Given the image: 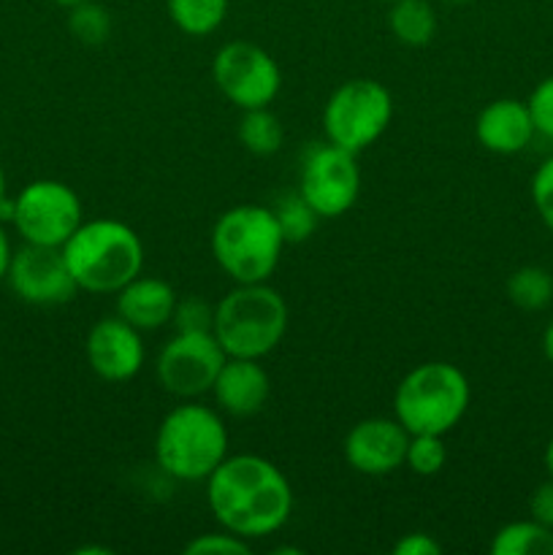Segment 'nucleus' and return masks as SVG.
Instances as JSON below:
<instances>
[{
    "label": "nucleus",
    "mask_w": 553,
    "mask_h": 555,
    "mask_svg": "<svg viewBox=\"0 0 553 555\" xmlns=\"http://www.w3.org/2000/svg\"><path fill=\"white\" fill-rule=\"evenodd\" d=\"M206 502L220 529L244 540L276 534L293 513L285 472L263 455H228L206 480Z\"/></svg>",
    "instance_id": "1"
},
{
    "label": "nucleus",
    "mask_w": 553,
    "mask_h": 555,
    "mask_svg": "<svg viewBox=\"0 0 553 555\" xmlns=\"http://www.w3.org/2000/svg\"><path fill=\"white\" fill-rule=\"evenodd\" d=\"M65 263L85 293L106 296L144 271V244L123 220H85L63 244Z\"/></svg>",
    "instance_id": "2"
},
{
    "label": "nucleus",
    "mask_w": 553,
    "mask_h": 555,
    "mask_svg": "<svg viewBox=\"0 0 553 555\" xmlns=\"http://www.w3.org/2000/svg\"><path fill=\"white\" fill-rule=\"evenodd\" d=\"M228 459V426L220 412L184 401L160 421L155 434V461L163 475L179 482L209 480Z\"/></svg>",
    "instance_id": "3"
},
{
    "label": "nucleus",
    "mask_w": 553,
    "mask_h": 555,
    "mask_svg": "<svg viewBox=\"0 0 553 555\" xmlns=\"http://www.w3.org/2000/svg\"><path fill=\"white\" fill-rule=\"evenodd\" d=\"M287 331V304L269 282H236L217 301L211 334L228 358L260 361L280 347Z\"/></svg>",
    "instance_id": "4"
},
{
    "label": "nucleus",
    "mask_w": 553,
    "mask_h": 555,
    "mask_svg": "<svg viewBox=\"0 0 553 555\" xmlns=\"http://www.w3.org/2000/svg\"><path fill=\"white\" fill-rule=\"evenodd\" d=\"M285 247L274 209L242 204L222 211L211 228V255L233 282H269Z\"/></svg>",
    "instance_id": "5"
},
{
    "label": "nucleus",
    "mask_w": 553,
    "mask_h": 555,
    "mask_svg": "<svg viewBox=\"0 0 553 555\" xmlns=\"http://www.w3.org/2000/svg\"><path fill=\"white\" fill-rule=\"evenodd\" d=\"M472 385L459 366L426 361L407 372L394 393V417L410 434H445L464 421Z\"/></svg>",
    "instance_id": "6"
},
{
    "label": "nucleus",
    "mask_w": 553,
    "mask_h": 555,
    "mask_svg": "<svg viewBox=\"0 0 553 555\" xmlns=\"http://www.w3.org/2000/svg\"><path fill=\"white\" fill-rule=\"evenodd\" d=\"M394 119V95L377 79H350L336 87L323 108L329 144L361 155L377 144Z\"/></svg>",
    "instance_id": "7"
},
{
    "label": "nucleus",
    "mask_w": 553,
    "mask_h": 555,
    "mask_svg": "<svg viewBox=\"0 0 553 555\" xmlns=\"http://www.w3.org/2000/svg\"><path fill=\"white\" fill-rule=\"evenodd\" d=\"M85 222L79 193L60 179H36L14 198L11 225L27 244L63 247Z\"/></svg>",
    "instance_id": "8"
},
{
    "label": "nucleus",
    "mask_w": 553,
    "mask_h": 555,
    "mask_svg": "<svg viewBox=\"0 0 553 555\" xmlns=\"http://www.w3.org/2000/svg\"><path fill=\"white\" fill-rule=\"evenodd\" d=\"M211 79L222 98L242 112L271 106L282 90L280 65L253 41L222 43L211 60Z\"/></svg>",
    "instance_id": "9"
},
{
    "label": "nucleus",
    "mask_w": 553,
    "mask_h": 555,
    "mask_svg": "<svg viewBox=\"0 0 553 555\" xmlns=\"http://www.w3.org/2000/svg\"><path fill=\"white\" fill-rule=\"evenodd\" d=\"M226 361V350L211 331H177L163 345L155 374L166 393L177 399H198L211 393V385Z\"/></svg>",
    "instance_id": "10"
},
{
    "label": "nucleus",
    "mask_w": 553,
    "mask_h": 555,
    "mask_svg": "<svg viewBox=\"0 0 553 555\" xmlns=\"http://www.w3.org/2000/svg\"><path fill=\"white\" fill-rule=\"evenodd\" d=\"M298 193L318 211L320 220L347 215L361 195L358 155L334 144L314 146L301 166Z\"/></svg>",
    "instance_id": "11"
},
{
    "label": "nucleus",
    "mask_w": 553,
    "mask_h": 555,
    "mask_svg": "<svg viewBox=\"0 0 553 555\" xmlns=\"http://www.w3.org/2000/svg\"><path fill=\"white\" fill-rule=\"evenodd\" d=\"M5 282L14 296L30 307H60L74 301L79 293V285L65 263L63 247H43V244L25 242L14 249Z\"/></svg>",
    "instance_id": "12"
},
{
    "label": "nucleus",
    "mask_w": 553,
    "mask_h": 555,
    "mask_svg": "<svg viewBox=\"0 0 553 555\" xmlns=\"http://www.w3.org/2000/svg\"><path fill=\"white\" fill-rule=\"evenodd\" d=\"M85 356L92 374L103 383H130L144 366L146 352L141 331L114 314L92 325L85 339Z\"/></svg>",
    "instance_id": "13"
},
{
    "label": "nucleus",
    "mask_w": 553,
    "mask_h": 555,
    "mask_svg": "<svg viewBox=\"0 0 553 555\" xmlns=\"http://www.w3.org/2000/svg\"><path fill=\"white\" fill-rule=\"evenodd\" d=\"M410 431L396 417H366L345 437V461L366 477L394 475L404 466Z\"/></svg>",
    "instance_id": "14"
},
{
    "label": "nucleus",
    "mask_w": 553,
    "mask_h": 555,
    "mask_svg": "<svg viewBox=\"0 0 553 555\" xmlns=\"http://www.w3.org/2000/svg\"><path fill=\"white\" fill-rule=\"evenodd\" d=\"M537 135L526 101L497 98L486 103L475 119V139L493 155H518Z\"/></svg>",
    "instance_id": "15"
},
{
    "label": "nucleus",
    "mask_w": 553,
    "mask_h": 555,
    "mask_svg": "<svg viewBox=\"0 0 553 555\" xmlns=\"http://www.w3.org/2000/svg\"><path fill=\"white\" fill-rule=\"evenodd\" d=\"M217 406L231 417H253L271 396V379L253 358H228L211 385Z\"/></svg>",
    "instance_id": "16"
},
{
    "label": "nucleus",
    "mask_w": 553,
    "mask_h": 555,
    "mask_svg": "<svg viewBox=\"0 0 553 555\" xmlns=\"http://www.w3.org/2000/svg\"><path fill=\"white\" fill-rule=\"evenodd\" d=\"M114 307L117 314L139 331H157L171 323L173 309H177V293L160 276L139 274L114 293Z\"/></svg>",
    "instance_id": "17"
},
{
    "label": "nucleus",
    "mask_w": 553,
    "mask_h": 555,
    "mask_svg": "<svg viewBox=\"0 0 553 555\" xmlns=\"http://www.w3.org/2000/svg\"><path fill=\"white\" fill-rule=\"evenodd\" d=\"M388 25L396 41L404 47H426L437 36V11L428 0H394Z\"/></svg>",
    "instance_id": "18"
},
{
    "label": "nucleus",
    "mask_w": 553,
    "mask_h": 555,
    "mask_svg": "<svg viewBox=\"0 0 553 555\" xmlns=\"http://www.w3.org/2000/svg\"><path fill=\"white\" fill-rule=\"evenodd\" d=\"M493 555H553V529L551 526L529 520L504 524L491 540Z\"/></svg>",
    "instance_id": "19"
},
{
    "label": "nucleus",
    "mask_w": 553,
    "mask_h": 555,
    "mask_svg": "<svg viewBox=\"0 0 553 555\" xmlns=\"http://www.w3.org/2000/svg\"><path fill=\"white\" fill-rule=\"evenodd\" d=\"M231 0H166V9L177 30L190 38L211 36L226 22Z\"/></svg>",
    "instance_id": "20"
},
{
    "label": "nucleus",
    "mask_w": 553,
    "mask_h": 555,
    "mask_svg": "<svg viewBox=\"0 0 553 555\" xmlns=\"http://www.w3.org/2000/svg\"><path fill=\"white\" fill-rule=\"evenodd\" d=\"M507 298L524 312H542L553 304V274L542 266H520L507 276Z\"/></svg>",
    "instance_id": "21"
},
{
    "label": "nucleus",
    "mask_w": 553,
    "mask_h": 555,
    "mask_svg": "<svg viewBox=\"0 0 553 555\" xmlns=\"http://www.w3.org/2000/svg\"><path fill=\"white\" fill-rule=\"evenodd\" d=\"M239 141H242L249 155L269 157L280 152L282 141H285V130H282L280 117L271 112V106L247 108L239 119Z\"/></svg>",
    "instance_id": "22"
},
{
    "label": "nucleus",
    "mask_w": 553,
    "mask_h": 555,
    "mask_svg": "<svg viewBox=\"0 0 553 555\" xmlns=\"http://www.w3.org/2000/svg\"><path fill=\"white\" fill-rule=\"evenodd\" d=\"M274 217L276 222H280V231L282 236H285V244L307 242L320 222V215L307 204V201H304V195L298 193V190L296 193L282 195V198L276 201Z\"/></svg>",
    "instance_id": "23"
},
{
    "label": "nucleus",
    "mask_w": 553,
    "mask_h": 555,
    "mask_svg": "<svg viewBox=\"0 0 553 555\" xmlns=\"http://www.w3.org/2000/svg\"><path fill=\"white\" fill-rule=\"evenodd\" d=\"M68 30L76 41L87 43V47H98V43L108 41V36H112V16L95 0H85V3L70 5Z\"/></svg>",
    "instance_id": "24"
},
{
    "label": "nucleus",
    "mask_w": 553,
    "mask_h": 555,
    "mask_svg": "<svg viewBox=\"0 0 553 555\" xmlns=\"http://www.w3.org/2000/svg\"><path fill=\"white\" fill-rule=\"evenodd\" d=\"M404 464L417 477H434L445 469L448 464V448H445V437L439 434H410V444H407Z\"/></svg>",
    "instance_id": "25"
},
{
    "label": "nucleus",
    "mask_w": 553,
    "mask_h": 555,
    "mask_svg": "<svg viewBox=\"0 0 553 555\" xmlns=\"http://www.w3.org/2000/svg\"><path fill=\"white\" fill-rule=\"evenodd\" d=\"M188 555H247L249 553V540L233 534V531L220 529L211 531V534H198L184 545Z\"/></svg>",
    "instance_id": "26"
},
{
    "label": "nucleus",
    "mask_w": 553,
    "mask_h": 555,
    "mask_svg": "<svg viewBox=\"0 0 553 555\" xmlns=\"http://www.w3.org/2000/svg\"><path fill=\"white\" fill-rule=\"evenodd\" d=\"M531 204H535L537 217L542 225L553 233V155L537 166L535 177H531Z\"/></svg>",
    "instance_id": "27"
},
{
    "label": "nucleus",
    "mask_w": 553,
    "mask_h": 555,
    "mask_svg": "<svg viewBox=\"0 0 553 555\" xmlns=\"http://www.w3.org/2000/svg\"><path fill=\"white\" fill-rule=\"evenodd\" d=\"M526 106H529L537 135H545L548 141H553V76H545L531 90V95L526 98Z\"/></svg>",
    "instance_id": "28"
},
{
    "label": "nucleus",
    "mask_w": 553,
    "mask_h": 555,
    "mask_svg": "<svg viewBox=\"0 0 553 555\" xmlns=\"http://www.w3.org/2000/svg\"><path fill=\"white\" fill-rule=\"evenodd\" d=\"M171 323L177 325V331H211V323H215V307L204 301V298H184V301H177V309H173Z\"/></svg>",
    "instance_id": "29"
},
{
    "label": "nucleus",
    "mask_w": 553,
    "mask_h": 555,
    "mask_svg": "<svg viewBox=\"0 0 553 555\" xmlns=\"http://www.w3.org/2000/svg\"><path fill=\"white\" fill-rule=\"evenodd\" d=\"M529 515L537 524L553 529V477H548L545 482L535 488V493L529 496Z\"/></svg>",
    "instance_id": "30"
},
{
    "label": "nucleus",
    "mask_w": 553,
    "mask_h": 555,
    "mask_svg": "<svg viewBox=\"0 0 553 555\" xmlns=\"http://www.w3.org/2000/svg\"><path fill=\"white\" fill-rule=\"evenodd\" d=\"M442 545L426 531H410L394 545V555H439Z\"/></svg>",
    "instance_id": "31"
},
{
    "label": "nucleus",
    "mask_w": 553,
    "mask_h": 555,
    "mask_svg": "<svg viewBox=\"0 0 553 555\" xmlns=\"http://www.w3.org/2000/svg\"><path fill=\"white\" fill-rule=\"evenodd\" d=\"M11 258H14V249H11V238L5 233L3 220H0V282H5V276H9Z\"/></svg>",
    "instance_id": "32"
},
{
    "label": "nucleus",
    "mask_w": 553,
    "mask_h": 555,
    "mask_svg": "<svg viewBox=\"0 0 553 555\" xmlns=\"http://www.w3.org/2000/svg\"><path fill=\"white\" fill-rule=\"evenodd\" d=\"M542 352H545L548 363L553 366V318H551V323L545 325V331H542Z\"/></svg>",
    "instance_id": "33"
},
{
    "label": "nucleus",
    "mask_w": 553,
    "mask_h": 555,
    "mask_svg": "<svg viewBox=\"0 0 553 555\" xmlns=\"http://www.w3.org/2000/svg\"><path fill=\"white\" fill-rule=\"evenodd\" d=\"M5 198H9V179H5L3 166H0V206L5 204Z\"/></svg>",
    "instance_id": "34"
},
{
    "label": "nucleus",
    "mask_w": 553,
    "mask_h": 555,
    "mask_svg": "<svg viewBox=\"0 0 553 555\" xmlns=\"http://www.w3.org/2000/svg\"><path fill=\"white\" fill-rule=\"evenodd\" d=\"M545 469H548V477H553V437L548 439L545 444Z\"/></svg>",
    "instance_id": "35"
},
{
    "label": "nucleus",
    "mask_w": 553,
    "mask_h": 555,
    "mask_svg": "<svg viewBox=\"0 0 553 555\" xmlns=\"http://www.w3.org/2000/svg\"><path fill=\"white\" fill-rule=\"evenodd\" d=\"M52 3H57V5H65V9H70V5H76V3H85V0H52Z\"/></svg>",
    "instance_id": "36"
},
{
    "label": "nucleus",
    "mask_w": 553,
    "mask_h": 555,
    "mask_svg": "<svg viewBox=\"0 0 553 555\" xmlns=\"http://www.w3.org/2000/svg\"><path fill=\"white\" fill-rule=\"evenodd\" d=\"M445 3H450V5H464V3H472V0H445Z\"/></svg>",
    "instance_id": "37"
},
{
    "label": "nucleus",
    "mask_w": 553,
    "mask_h": 555,
    "mask_svg": "<svg viewBox=\"0 0 553 555\" xmlns=\"http://www.w3.org/2000/svg\"><path fill=\"white\" fill-rule=\"evenodd\" d=\"M383 3H394V0H383Z\"/></svg>",
    "instance_id": "38"
}]
</instances>
